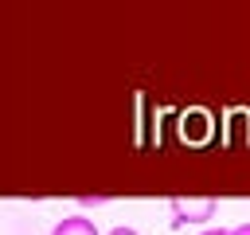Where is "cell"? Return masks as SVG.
Here are the masks:
<instances>
[{
    "mask_svg": "<svg viewBox=\"0 0 250 235\" xmlns=\"http://www.w3.org/2000/svg\"><path fill=\"white\" fill-rule=\"evenodd\" d=\"M230 235H250V223H238V227H230Z\"/></svg>",
    "mask_w": 250,
    "mask_h": 235,
    "instance_id": "6",
    "label": "cell"
},
{
    "mask_svg": "<svg viewBox=\"0 0 250 235\" xmlns=\"http://www.w3.org/2000/svg\"><path fill=\"white\" fill-rule=\"evenodd\" d=\"M105 235H141V231H133V227H113V231H105Z\"/></svg>",
    "mask_w": 250,
    "mask_h": 235,
    "instance_id": "4",
    "label": "cell"
},
{
    "mask_svg": "<svg viewBox=\"0 0 250 235\" xmlns=\"http://www.w3.org/2000/svg\"><path fill=\"white\" fill-rule=\"evenodd\" d=\"M199 235H230V231H223V227H203Z\"/></svg>",
    "mask_w": 250,
    "mask_h": 235,
    "instance_id": "5",
    "label": "cell"
},
{
    "mask_svg": "<svg viewBox=\"0 0 250 235\" xmlns=\"http://www.w3.org/2000/svg\"><path fill=\"white\" fill-rule=\"evenodd\" d=\"M168 212H172V223L184 227V223H207V219H215L219 204H215V196H172Z\"/></svg>",
    "mask_w": 250,
    "mask_h": 235,
    "instance_id": "1",
    "label": "cell"
},
{
    "mask_svg": "<svg viewBox=\"0 0 250 235\" xmlns=\"http://www.w3.org/2000/svg\"><path fill=\"white\" fill-rule=\"evenodd\" d=\"M74 200H78L82 208H105V204H109V196H105V192H78Z\"/></svg>",
    "mask_w": 250,
    "mask_h": 235,
    "instance_id": "3",
    "label": "cell"
},
{
    "mask_svg": "<svg viewBox=\"0 0 250 235\" xmlns=\"http://www.w3.org/2000/svg\"><path fill=\"white\" fill-rule=\"evenodd\" d=\"M51 235H98V227H94L90 215H66L51 227Z\"/></svg>",
    "mask_w": 250,
    "mask_h": 235,
    "instance_id": "2",
    "label": "cell"
}]
</instances>
